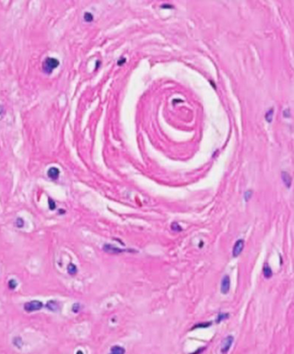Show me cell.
I'll use <instances>...</instances> for the list:
<instances>
[{
    "instance_id": "obj_15",
    "label": "cell",
    "mask_w": 294,
    "mask_h": 354,
    "mask_svg": "<svg viewBox=\"0 0 294 354\" xmlns=\"http://www.w3.org/2000/svg\"><path fill=\"white\" fill-rule=\"evenodd\" d=\"M84 19H85V21L87 22V23H91V22H93V16L92 13H90V12H86L85 13V15H84Z\"/></svg>"
},
{
    "instance_id": "obj_8",
    "label": "cell",
    "mask_w": 294,
    "mask_h": 354,
    "mask_svg": "<svg viewBox=\"0 0 294 354\" xmlns=\"http://www.w3.org/2000/svg\"><path fill=\"white\" fill-rule=\"evenodd\" d=\"M281 178H282V181H283V182H284V184L285 185V187L288 188H291V186H292V176L290 175L289 173L283 171L281 173Z\"/></svg>"
},
{
    "instance_id": "obj_13",
    "label": "cell",
    "mask_w": 294,
    "mask_h": 354,
    "mask_svg": "<svg viewBox=\"0 0 294 354\" xmlns=\"http://www.w3.org/2000/svg\"><path fill=\"white\" fill-rule=\"evenodd\" d=\"M274 111L273 108H271L269 111L267 112V113L265 115V119H266V121H267V122H268V123H271V122H272L273 117H274Z\"/></svg>"
},
{
    "instance_id": "obj_12",
    "label": "cell",
    "mask_w": 294,
    "mask_h": 354,
    "mask_svg": "<svg viewBox=\"0 0 294 354\" xmlns=\"http://www.w3.org/2000/svg\"><path fill=\"white\" fill-rule=\"evenodd\" d=\"M67 272H68V274H70L71 276L76 275V273L78 272L77 267L74 265L73 264H70L69 265L67 266Z\"/></svg>"
},
{
    "instance_id": "obj_10",
    "label": "cell",
    "mask_w": 294,
    "mask_h": 354,
    "mask_svg": "<svg viewBox=\"0 0 294 354\" xmlns=\"http://www.w3.org/2000/svg\"><path fill=\"white\" fill-rule=\"evenodd\" d=\"M47 307L53 312H55L59 309V304L55 301H49L47 303Z\"/></svg>"
},
{
    "instance_id": "obj_20",
    "label": "cell",
    "mask_w": 294,
    "mask_h": 354,
    "mask_svg": "<svg viewBox=\"0 0 294 354\" xmlns=\"http://www.w3.org/2000/svg\"><path fill=\"white\" fill-rule=\"evenodd\" d=\"M252 195H253V193H252L251 190H248L247 192H245V193H244V199H245V200H246V201L249 200L250 198L252 197Z\"/></svg>"
},
{
    "instance_id": "obj_19",
    "label": "cell",
    "mask_w": 294,
    "mask_h": 354,
    "mask_svg": "<svg viewBox=\"0 0 294 354\" xmlns=\"http://www.w3.org/2000/svg\"><path fill=\"white\" fill-rule=\"evenodd\" d=\"M8 286H9L10 289H15L16 286H17V283H16V281L14 279H10L9 282H8Z\"/></svg>"
},
{
    "instance_id": "obj_7",
    "label": "cell",
    "mask_w": 294,
    "mask_h": 354,
    "mask_svg": "<svg viewBox=\"0 0 294 354\" xmlns=\"http://www.w3.org/2000/svg\"><path fill=\"white\" fill-rule=\"evenodd\" d=\"M59 175H60V170L58 168L52 167L47 170V176L52 180H57L59 178Z\"/></svg>"
},
{
    "instance_id": "obj_6",
    "label": "cell",
    "mask_w": 294,
    "mask_h": 354,
    "mask_svg": "<svg viewBox=\"0 0 294 354\" xmlns=\"http://www.w3.org/2000/svg\"><path fill=\"white\" fill-rule=\"evenodd\" d=\"M229 289H230V278L228 275H225L221 281V293L222 295H226L229 291Z\"/></svg>"
},
{
    "instance_id": "obj_14",
    "label": "cell",
    "mask_w": 294,
    "mask_h": 354,
    "mask_svg": "<svg viewBox=\"0 0 294 354\" xmlns=\"http://www.w3.org/2000/svg\"><path fill=\"white\" fill-rule=\"evenodd\" d=\"M13 344H14V345H16V347L20 348L21 346L23 345V341H22V338H21L20 337H16V338L13 339Z\"/></svg>"
},
{
    "instance_id": "obj_17",
    "label": "cell",
    "mask_w": 294,
    "mask_h": 354,
    "mask_svg": "<svg viewBox=\"0 0 294 354\" xmlns=\"http://www.w3.org/2000/svg\"><path fill=\"white\" fill-rule=\"evenodd\" d=\"M228 316H229V314L228 313H220V314H218V316H217V323H220L222 320H225V319H227Z\"/></svg>"
},
{
    "instance_id": "obj_4",
    "label": "cell",
    "mask_w": 294,
    "mask_h": 354,
    "mask_svg": "<svg viewBox=\"0 0 294 354\" xmlns=\"http://www.w3.org/2000/svg\"><path fill=\"white\" fill-rule=\"evenodd\" d=\"M243 248H244V240L243 239H238L233 247L232 250V255L234 257H237L238 256L241 255V253L243 252Z\"/></svg>"
},
{
    "instance_id": "obj_2",
    "label": "cell",
    "mask_w": 294,
    "mask_h": 354,
    "mask_svg": "<svg viewBox=\"0 0 294 354\" xmlns=\"http://www.w3.org/2000/svg\"><path fill=\"white\" fill-rule=\"evenodd\" d=\"M42 307H43V304L40 301H31V302L25 303L23 306V308L26 312L32 313L40 310Z\"/></svg>"
},
{
    "instance_id": "obj_11",
    "label": "cell",
    "mask_w": 294,
    "mask_h": 354,
    "mask_svg": "<svg viewBox=\"0 0 294 354\" xmlns=\"http://www.w3.org/2000/svg\"><path fill=\"white\" fill-rule=\"evenodd\" d=\"M263 275L266 278H271L273 276L272 269L268 264H265V266L263 267Z\"/></svg>"
},
{
    "instance_id": "obj_21",
    "label": "cell",
    "mask_w": 294,
    "mask_h": 354,
    "mask_svg": "<svg viewBox=\"0 0 294 354\" xmlns=\"http://www.w3.org/2000/svg\"><path fill=\"white\" fill-rule=\"evenodd\" d=\"M211 324L212 323L209 322V323H199V324H198V325H196L195 327L193 328H200V327H210L211 326Z\"/></svg>"
},
{
    "instance_id": "obj_23",
    "label": "cell",
    "mask_w": 294,
    "mask_h": 354,
    "mask_svg": "<svg viewBox=\"0 0 294 354\" xmlns=\"http://www.w3.org/2000/svg\"><path fill=\"white\" fill-rule=\"evenodd\" d=\"M79 303H75V304L72 306V311L74 313H77L79 312Z\"/></svg>"
},
{
    "instance_id": "obj_9",
    "label": "cell",
    "mask_w": 294,
    "mask_h": 354,
    "mask_svg": "<svg viewBox=\"0 0 294 354\" xmlns=\"http://www.w3.org/2000/svg\"><path fill=\"white\" fill-rule=\"evenodd\" d=\"M110 354H125V349L120 345H113L110 348Z\"/></svg>"
},
{
    "instance_id": "obj_22",
    "label": "cell",
    "mask_w": 294,
    "mask_h": 354,
    "mask_svg": "<svg viewBox=\"0 0 294 354\" xmlns=\"http://www.w3.org/2000/svg\"><path fill=\"white\" fill-rule=\"evenodd\" d=\"M48 206H49V209L50 210H54L55 209V203H54V201L52 200V199H48Z\"/></svg>"
},
{
    "instance_id": "obj_5",
    "label": "cell",
    "mask_w": 294,
    "mask_h": 354,
    "mask_svg": "<svg viewBox=\"0 0 294 354\" xmlns=\"http://www.w3.org/2000/svg\"><path fill=\"white\" fill-rule=\"evenodd\" d=\"M103 250L105 252H108V253H112V254H118V253H122L124 251H135V250H124V249H120L118 247H116L112 245H110V244H106V245H103Z\"/></svg>"
},
{
    "instance_id": "obj_1",
    "label": "cell",
    "mask_w": 294,
    "mask_h": 354,
    "mask_svg": "<svg viewBox=\"0 0 294 354\" xmlns=\"http://www.w3.org/2000/svg\"><path fill=\"white\" fill-rule=\"evenodd\" d=\"M59 64H60L59 61L55 58H47L45 62H43V67H42L43 71L46 73H51L53 70L59 66Z\"/></svg>"
},
{
    "instance_id": "obj_18",
    "label": "cell",
    "mask_w": 294,
    "mask_h": 354,
    "mask_svg": "<svg viewBox=\"0 0 294 354\" xmlns=\"http://www.w3.org/2000/svg\"><path fill=\"white\" fill-rule=\"evenodd\" d=\"M16 225L18 228L23 227V225H24V220L22 219V218H17V219L16 220Z\"/></svg>"
},
{
    "instance_id": "obj_3",
    "label": "cell",
    "mask_w": 294,
    "mask_h": 354,
    "mask_svg": "<svg viewBox=\"0 0 294 354\" xmlns=\"http://www.w3.org/2000/svg\"><path fill=\"white\" fill-rule=\"evenodd\" d=\"M233 342H234V337H233L232 335H229V336H227L226 338H224L222 341V344H221V349H220L221 353L227 354L229 352L231 346H232Z\"/></svg>"
},
{
    "instance_id": "obj_24",
    "label": "cell",
    "mask_w": 294,
    "mask_h": 354,
    "mask_svg": "<svg viewBox=\"0 0 294 354\" xmlns=\"http://www.w3.org/2000/svg\"><path fill=\"white\" fill-rule=\"evenodd\" d=\"M125 62H126V59H125V58H122V59H120L118 62H117V64H118L119 66H121V65L124 64Z\"/></svg>"
},
{
    "instance_id": "obj_25",
    "label": "cell",
    "mask_w": 294,
    "mask_h": 354,
    "mask_svg": "<svg viewBox=\"0 0 294 354\" xmlns=\"http://www.w3.org/2000/svg\"><path fill=\"white\" fill-rule=\"evenodd\" d=\"M76 354H84V353H83L82 351H80V350H79V351H78L77 352H76Z\"/></svg>"
},
{
    "instance_id": "obj_16",
    "label": "cell",
    "mask_w": 294,
    "mask_h": 354,
    "mask_svg": "<svg viewBox=\"0 0 294 354\" xmlns=\"http://www.w3.org/2000/svg\"><path fill=\"white\" fill-rule=\"evenodd\" d=\"M171 229L173 230V231H174V232H181V231H182V228L180 227V225L178 224L177 222H173V223L172 224V225H171Z\"/></svg>"
}]
</instances>
